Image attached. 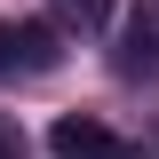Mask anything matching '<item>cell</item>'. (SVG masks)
Returning a JSON list of instances; mask_svg holds the SVG:
<instances>
[{
  "label": "cell",
  "instance_id": "obj_1",
  "mask_svg": "<svg viewBox=\"0 0 159 159\" xmlns=\"http://www.w3.org/2000/svg\"><path fill=\"white\" fill-rule=\"evenodd\" d=\"M48 151H56V159H127V143H119L103 119H88V111H64L56 127H48Z\"/></svg>",
  "mask_w": 159,
  "mask_h": 159
},
{
  "label": "cell",
  "instance_id": "obj_2",
  "mask_svg": "<svg viewBox=\"0 0 159 159\" xmlns=\"http://www.w3.org/2000/svg\"><path fill=\"white\" fill-rule=\"evenodd\" d=\"M119 72H159V0H135L127 8V32H119Z\"/></svg>",
  "mask_w": 159,
  "mask_h": 159
},
{
  "label": "cell",
  "instance_id": "obj_3",
  "mask_svg": "<svg viewBox=\"0 0 159 159\" xmlns=\"http://www.w3.org/2000/svg\"><path fill=\"white\" fill-rule=\"evenodd\" d=\"M56 24H16V40H8V64H24V72H56V56H64V48H56Z\"/></svg>",
  "mask_w": 159,
  "mask_h": 159
},
{
  "label": "cell",
  "instance_id": "obj_4",
  "mask_svg": "<svg viewBox=\"0 0 159 159\" xmlns=\"http://www.w3.org/2000/svg\"><path fill=\"white\" fill-rule=\"evenodd\" d=\"M103 16H111V0H56V16H48V24H56V32H96Z\"/></svg>",
  "mask_w": 159,
  "mask_h": 159
},
{
  "label": "cell",
  "instance_id": "obj_5",
  "mask_svg": "<svg viewBox=\"0 0 159 159\" xmlns=\"http://www.w3.org/2000/svg\"><path fill=\"white\" fill-rule=\"evenodd\" d=\"M0 159H24V127H16V111H0Z\"/></svg>",
  "mask_w": 159,
  "mask_h": 159
},
{
  "label": "cell",
  "instance_id": "obj_6",
  "mask_svg": "<svg viewBox=\"0 0 159 159\" xmlns=\"http://www.w3.org/2000/svg\"><path fill=\"white\" fill-rule=\"evenodd\" d=\"M8 40H16V24H0V72H8Z\"/></svg>",
  "mask_w": 159,
  "mask_h": 159
}]
</instances>
